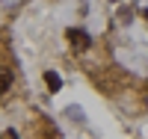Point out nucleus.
Segmentation results:
<instances>
[{
    "label": "nucleus",
    "instance_id": "obj_3",
    "mask_svg": "<svg viewBox=\"0 0 148 139\" xmlns=\"http://www.w3.org/2000/svg\"><path fill=\"white\" fill-rule=\"evenodd\" d=\"M9 86H12V71L9 68H0V95H3Z\"/></svg>",
    "mask_w": 148,
    "mask_h": 139
},
{
    "label": "nucleus",
    "instance_id": "obj_1",
    "mask_svg": "<svg viewBox=\"0 0 148 139\" xmlns=\"http://www.w3.org/2000/svg\"><path fill=\"white\" fill-rule=\"evenodd\" d=\"M65 39L71 42V47L77 50V53H83V50L89 47V33H83V30H77V27H71V30L65 33Z\"/></svg>",
    "mask_w": 148,
    "mask_h": 139
},
{
    "label": "nucleus",
    "instance_id": "obj_2",
    "mask_svg": "<svg viewBox=\"0 0 148 139\" xmlns=\"http://www.w3.org/2000/svg\"><path fill=\"white\" fill-rule=\"evenodd\" d=\"M45 83H47V89H51V92H59V89H62V80H59L56 71H47V74H45Z\"/></svg>",
    "mask_w": 148,
    "mask_h": 139
}]
</instances>
